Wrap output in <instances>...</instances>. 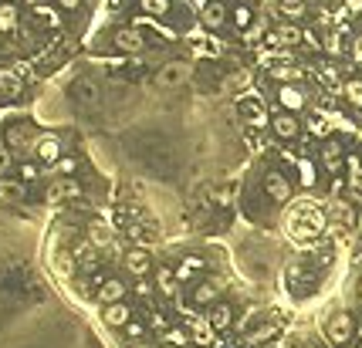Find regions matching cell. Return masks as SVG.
<instances>
[{
  "instance_id": "cell-16",
  "label": "cell",
  "mask_w": 362,
  "mask_h": 348,
  "mask_svg": "<svg viewBox=\"0 0 362 348\" xmlns=\"http://www.w3.org/2000/svg\"><path fill=\"white\" fill-rule=\"evenodd\" d=\"M207 321H210V328H213V331H227L230 325H234V305H227V301H217V305L210 308Z\"/></svg>"
},
{
  "instance_id": "cell-35",
  "label": "cell",
  "mask_w": 362,
  "mask_h": 348,
  "mask_svg": "<svg viewBox=\"0 0 362 348\" xmlns=\"http://www.w3.org/2000/svg\"><path fill=\"white\" fill-rule=\"evenodd\" d=\"M61 196H72V200H75V196H81V190H78V183H72V179H65V183H61Z\"/></svg>"
},
{
  "instance_id": "cell-31",
  "label": "cell",
  "mask_w": 362,
  "mask_h": 348,
  "mask_svg": "<svg viewBox=\"0 0 362 348\" xmlns=\"http://www.w3.org/2000/svg\"><path fill=\"white\" fill-rule=\"evenodd\" d=\"M193 338H196V342H210V338H213L210 321H196V325H193Z\"/></svg>"
},
{
  "instance_id": "cell-15",
  "label": "cell",
  "mask_w": 362,
  "mask_h": 348,
  "mask_svg": "<svg viewBox=\"0 0 362 348\" xmlns=\"http://www.w3.org/2000/svg\"><path fill=\"white\" fill-rule=\"evenodd\" d=\"M126 271H133V277H146V274L153 271V257H149V251L133 247V251L126 253Z\"/></svg>"
},
{
  "instance_id": "cell-9",
  "label": "cell",
  "mask_w": 362,
  "mask_h": 348,
  "mask_svg": "<svg viewBox=\"0 0 362 348\" xmlns=\"http://www.w3.org/2000/svg\"><path fill=\"white\" fill-rule=\"evenodd\" d=\"M126 281H119V277H105L102 284H98V291H95V298H98V305L105 308V305H119L122 298H126Z\"/></svg>"
},
{
  "instance_id": "cell-1",
  "label": "cell",
  "mask_w": 362,
  "mask_h": 348,
  "mask_svg": "<svg viewBox=\"0 0 362 348\" xmlns=\"http://www.w3.org/2000/svg\"><path fill=\"white\" fill-rule=\"evenodd\" d=\"M325 338L335 348H345L356 338V318H352L349 311H335V314L325 321Z\"/></svg>"
},
{
  "instance_id": "cell-37",
  "label": "cell",
  "mask_w": 362,
  "mask_h": 348,
  "mask_svg": "<svg viewBox=\"0 0 362 348\" xmlns=\"http://www.w3.org/2000/svg\"><path fill=\"white\" fill-rule=\"evenodd\" d=\"M55 4L61 11H78V7H81V0H55Z\"/></svg>"
},
{
  "instance_id": "cell-33",
  "label": "cell",
  "mask_w": 362,
  "mask_h": 348,
  "mask_svg": "<svg viewBox=\"0 0 362 348\" xmlns=\"http://www.w3.org/2000/svg\"><path fill=\"white\" fill-rule=\"evenodd\" d=\"M362 14V0H345L342 4V18H356Z\"/></svg>"
},
{
  "instance_id": "cell-17",
  "label": "cell",
  "mask_w": 362,
  "mask_h": 348,
  "mask_svg": "<svg viewBox=\"0 0 362 348\" xmlns=\"http://www.w3.org/2000/svg\"><path fill=\"white\" fill-rule=\"evenodd\" d=\"M278 14L288 24H302L308 18V0H278Z\"/></svg>"
},
{
  "instance_id": "cell-14",
  "label": "cell",
  "mask_w": 362,
  "mask_h": 348,
  "mask_svg": "<svg viewBox=\"0 0 362 348\" xmlns=\"http://www.w3.org/2000/svg\"><path fill=\"white\" fill-rule=\"evenodd\" d=\"M267 78L278 81V85H302V68L291 64V61H281V64H271V68H267Z\"/></svg>"
},
{
  "instance_id": "cell-32",
  "label": "cell",
  "mask_w": 362,
  "mask_h": 348,
  "mask_svg": "<svg viewBox=\"0 0 362 348\" xmlns=\"http://www.w3.org/2000/svg\"><path fill=\"white\" fill-rule=\"evenodd\" d=\"M18 173H20V179H27V183H31V179H38L41 169L34 166V162H20V169H18Z\"/></svg>"
},
{
  "instance_id": "cell-30",
  "label": "cell",
  "mask_w": 362,
  "mask_h": 348,
  "mask_svg": "<svg viewBox=\"0 0 362 348\" xmlns=\"http://www.w3.org/2000/svg\"><path fill=\"white\" fill-rule=\"evenodd\" d=\"M0 92H4V95H20L18 75H11V71H0Z\"/></svg>"
},
{
  "instance_id": "cell-23",
  "label": "cell",
  "mask_w": 362,
  "mask_h": 348,
  "mask_svg": "<svg viewBox=\"0 0 362 348\" xmlns=\"http://www.w3.org/2000/svg\"><path fill=\"white\" fill-rule=\"evenodd\" d=\"M139 11L146 18H166L173 11V0H139Z\"/></svg>"
},
{
  "instance_id": "cell-4",
  "label": "cell",
  "mask_w": 362,
  "mask_h": 348,
  "mask_svg": "<svg viewBox=\"0 0 362 348\" xmlns=\"http://www.w3.org/2000/svg\"><path fill=\"white\" fill-rule=\"evenodd\" d=\"M274 98H278V109H281V112L302 116L308 109V92L302 85H278V88H274Z\"/></svg>"
},
{
  "instance_id": "cell-10",
  "label": "cell",
  "mask_w": 362,
  "mask_h": 348,
  "mask_svg": "<svg viewBox=\"0 0 362 348\" xmlns=\"http://www.w3.org/2000/svg\"><path fill=\"white\" fill-rule=\"evenodd\" d=\"M173 271H176V281H180V284H187V281H196L200 274L207 271V260H203V257H196V253H187Z\"/></svg>"
},
{
  "instance_id": "cell-5",
  "label": "cell",
  "mask_w": 362,
  "mask_h": 348,
  "mask_svg": "<svg viewBox=\"0 0 362 348\" xmlns=\"http://www.w3.org/2000/svg\"><path fill=\"white\" fill-rule=\"evenodd\" d=\"M261 186H264V193L271 203H288L291 193H295V186H291V179H288L281 169H267L264 179H261Z\"/></svg>"
},
{
  "instance_id": "cell-36",
  "label": "cell",
  "mask_w": 362,
  "mask_h": 348,
  "mask_svg": "<svg viewBox=\"0 0 362 348\" xmlns=\"http://www.w3.org/2000/svg\"><path fill=\"white\" fill-rule=\"evenodd\" d=\"M126 335H129V338H142V335H146V328H142L139 321H129V325H126Z\"/></svg>"
},
{
  "instance_id": "cell-2",
  "label": "cell",
  "mask_w": 362,
  "mask_h": 348,
  "mask_svg": "<svg viewBox=\"0 0 362 348\" xmlns=\"http://www.w3.org/2000/svg\"><path fill=\"white\" fill-rule=\"evenodd\" d=\"M345 146L339 139H322V149H319V166H322L328 176H339L345 169Z\"/></svg>"
},
{
  "instance_id": "cell-7",
  "label": "cell",
  "mask_w": 362,
  "mask_h": 348,
  "mask_svg": "<svg viewBox=\"0 0 362 348\" xmlns=\"http://www.w3.org/2000/svg\"><path fill=\"white\" fill-rule=\"evenodd\" d=\"M302 118L295 116V112H274L271 116V132L281 139V142H295V139L302 136Z\"/></svg>"
},
{
  "instance_id": "cell-18",
  "label": "cell",
  "mask_w": 362,
  "mask_h": 348,
  "mask_svg": "<svg viewBox=\"0 0 362 348\" xmlns=\"http://www.w3.org/2000/svg\"><path fill=\"white\" fill-rule=\"evenodd\" d=\"M241 116L248 118L254 129H264L267 122H271V118H267V109L257 102V98H244V102H241Z\"/></svg>"
},
{
  "instance_id": "cell-12",
  "label": "cell",
  "mask_w": 362,
  "mask_h": 348,
  "mask_svg": "<svg viewBox=\"0 0 362 348\" xmlns=\"http://www.w3.org/2000/svg\"><path fill=\"white\" fill-rule=\"evenodd\" d=\"M217 298H220V281H203V284H196L193 288V308H213L217 305Z\"/></svg>"
},
{
  "instance_id": "cell-28",
  "label": "cell",
  "mask_w": 362,
  "mask_h": 348,
  "mask_svg": "<svg viewBox=\"0 0 362 348\" xmlns=\"http://www.w3.org/2000/svg\"><path fill=\"white\" fill-rule=\"evenodd\" d=\"M322 44H325V51H328V55H342V51H345L342 31H332V34H325Z\"/></svg>"
},
{
  "instance_id": "cell-27",
  "label": "cell",
  "mask_w": 362,
  "mask_h": 348,
  "mask_svg": "<svg viewBox=\"0 0 362 348\" xmlns=\"http://www.w3.org/2000/svg\"><path fill=\"white\" fill-rule=\"evenodd\" d=\"M166 345L170 348H187L190 345V331H183V328H166Z\"/></svg>"
},
{
  "instance_id": "cell-29",
  "label": "cell",
  "mask_w": 362,
  "mask_h": 348,
  "mask_svg": "<svg viewBox=\"0 0 362 348\" xmlns=\"http://www.w3.org/2000/svg\"><path fill=\"white\" fill-rule=\"evenodd\" d=\"M27 136H31V129H27V125H14V129L7 132V146L20 149V146H27Z\"/></svg>"
},
{
  "instance_id": "cell-19",
  "label": "cell",
  "mask_w": 362,
  "mask_h": 348,
  "mask_svg": "<svg viewBox=\"0 0 362 348\" xmlns=\"http://www.w3.org/2000/svg\"><path fill=\"white\" fill-rule=\"evenodd\" d=\"M254 18H257V14H254V7H250L248 0H241V4H234V7H230V24H234L241 34L254 27Z\"/></svg>"
},
{
  "instance_id": "cell-13",
  "label": "cell",
  "mask_w": 362,
  "mask_h": 348,
  "mask_svg": "<svg viewBox=\"0 0 362 348\" xmlns=\"http://www.w3.org/2000/svg\"><path fill=\"white\" fill-rule=\"evenodd\" d=\"M102 321H105L109 328H126V325L133 321V308H129L126 301H119V305H105V308H102Z\"/></svg>"
},
{
  "instance_id": "cell-25",
  "label": "cell",
  "mask_w": 362,
  "mask_h": 348,
  "mask_svg": "<svg viewBox=\"0 0 362 348\" xmlns=\"http://www.w3.org/2000/svg\"><path fill=\"white\" fill-rule=\"evenodd\" d=\"M78 166H81V162H78L75 155H61L55 162V173L65 176V179H72V176H78Z\"/></svg>"
},
{
  "instance_id": "cell-38",
  "label": "cell",
  "mask_w": 362,
  "mask_h": 348,
  "mask_svg": "<svg viewBox=\"0 0 362 348\" xmlns=\"http://www.w3.org/2000/svg\"><path fill=\"white\" fill-rule=\"evenodd\" d=\"M92 237H95V244H105V240H109V233L102 230V227H92Z\"/></svg>"
},
{
  "instance_id": "cell-20",
  "label": "cell",
  "mask_w": 362,
  "mask_h": 348,
  "mask_svg": "<svg viewBox=\"0 0 362 348\" xmlns=\"http://www.w3.org/2000/svg\"><path fill=\"white\" fill-rule=\"evenodd\" d=\"M156 81H159L163 88H176L180 81H187V68H183L180 61H173V64H166V68H159Z\"/></svg>"
},
{
  "instance_id": "cell-6",
  "label": "cell",
  "mask_w": 362,
  "mask_h": 348,
  "mask_svg": "<svg viewBox=\"0 0 362 348\" xmlns=\"http://www.w3.org/2000/svg\"><path fill=\"white\" fill-rule=\"evenodd\" d=\"M200 24H203L207 31H224L230 24V4L227 0H207V4L200 7Z\"/></svg>"
},
{
  "instance_id": "cell-24",
  "label": "cell",
  "mask_w": 362,
  "mask_h": 348,
  "mask_svg": "<svg viewBox=\"0 0 362 348\" xmlns=\"http://www.w3.org/2000/svg\"><path fill=\"white\" fill-rule=\"evenodd\" d=\"M176 271L173 267H159V274H156V288L163 291V294H176Z\"/></svg>"
},
{
  "instance_id": "cell-8",
  "label": "cell",
  "mask_w": 362,
  "mask_h": 348,
  "mask_svg": "<svg viewBox=\"0 0 362 348\" xmlns=\"http://www.w3.org/2000/svg\"><path fill=\"white\" fill-rule=\"evenodd\" d=\"M34 155H38V162H48V166H55L58 159L65 155V146H61V136H38L34 139Z\"/></svg>"
},
{
  "instance_id": "cell-22",
  "label": "cell",
  "mask_w": 362,
  "mask_h": 348,
  "mask_svg": "<svg viewBox=\"0 0 362 348\" xmlns=\"http://www.w3.org/2000/svg\"><path fill=\"white\" fill-rule=\"evenodd\" d=\"M345 173H349V190L362 193V159L356 153H349V159H345Z\"/></svg>"
},
{
  "instance_id": "cell-40",
  "label": "cell",
  "mask_w": 362,
  "mask_h": 348,
  "mask_svg": "<svg viewBox=\"0 0 362 348\" xmlns=\"http://www.w3.org/2000/svg\"><path fill=\"white\" fill-rule=\"evenodd\" d=\"M4 4H14V0H4Z\"/></svg>"
},
{
  "instance_id": "cell-34",
  "label": "cell",
  "mask_w": 362,
  "mask_h": 348,
  "mask_svg": "<svg viewBox=\"0 0 362 348\" xmlns=\"http://www.w3.org/2000/svg\"><path fill=\"white\" fill-rule=\"evenodd\" d=\"M349 55H352V61H359V64H362V34H356V38H352V44H349Z\"/></svg>"
},
{
  "instance_id": "cell-3",
  "label": "cell",
  "mask_w": 362,
  "mask_h": 348,
  "mask_svg": "<svg viewBox=\"0 0 362 348\" xmlns=\"http://www.w3.org/2000/svg\"><path fill=\"white\" fill-rule=\"evenodd\" d=\"M112 48L119 55H139V51H146V34H142V27H135V24L119 27L112 34Z\"/></svg>"
},
{
  "instance_id": "cell-39",
  "label": "cell",
  "mask_w": 362,
  "mask_h": 348,
  "mask_svg": "<svg viewBox=\"0 0 362 348\" xmlns=\"http://www.w3.org/2000/svg\"><path fill=\"white\" fill-rule=\"evenodd\" d=\"M356 291H359V298H362V277H359V284H356Z\"/></svg>"
},
{
  "instance_id": "cell-26",
  "label": "cell",
  "mask_w": 362,
  "mask_h": 348,
  "mask_svg": "<svg viewBox=\"0 0 362 348\" xmlns=\"http://www.w3.org/2000/svg\"><path fill=\"white\" fill-rule=\"evenodd\" d=\"M14 27H18V7L0 4V31H14Z\"/></svg>"
},
{
  "instance_id": "cell-21",
  "label": "cell",
  "mask_w": 362,
  "mask_h": 348,
  "mask_svg": "<svg viewBox=\"0 0 362 348\" xmlns=\"http://www.w3.org/2000/svg\"><path fill=\"white\" fill-rule=\"evenodd\" d=\"M342 98L362 112V78H345L342 81Z\"/></svg>"
},
{
  "instance_id": "cell-11",
  "label": "cell",
  "mask_w": 362,
  "mask_h": 348,
  "mask_svg": "<svg viewBox=\"0 0 362 348\" xmlns=\"http://www.w3.org/2000/svg\"><path fill=\"white\" fill-rule=\"evenodd\" d=\"M267 41H271V44H281V48H295V44H302V27L281 20V24L267 34Z\"/></svg>"
}]
</instances>
